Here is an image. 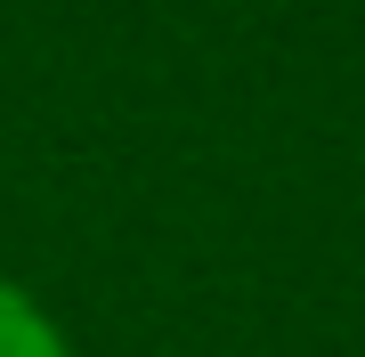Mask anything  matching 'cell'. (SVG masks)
I'll return each mask as SVG.
<instances>
[{"instance_id":"1","label":"cell","mask_w":365,"mask_h":357,"mask_svg":"<svg viewBox=\"0 0 365 357\" xmlns=\"http://www.w3.org/2000/svg\"><path fill=\"white\" fill-rule=\"evenodd\" d=\"M0 357H66L57 325L41 317V309H33L16 284H0Z\"/></svg>"}]
</instances>
